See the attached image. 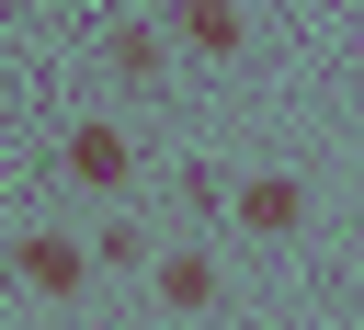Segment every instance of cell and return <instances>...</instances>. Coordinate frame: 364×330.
Masks as SVG:
<instances>
[{
	"mask_svg": "<svg viewBox=\"0 0 364 330\" xmlns=\"http://www.w3.org/2000/svg\"><path fill=\"white\" fill-rule=\"evenodd\" d=\"M57 171H68L80 193H114V182L136 171V148H125V125H68V137H57Z\"/></svg>",
	"mask_w": 364,
	"mask_h": 330,
	"instance_id": "obj_1",
	"label": "cell"
},
{
	"mask_svg": "<svg viewBox=\"0 0 364 330\" xmlns=\"http://www.w3.org/2000/svg\"><path fill=\"white\" fill-rule=\"evenodd\" d=\"M228 216H239L250 239H296V228H307V182L262 171V182H239V193H228Z\"/></svg>",
	"mask_w": 364,
	"mask_h": 330,
	"instance_id": "obj_2",
	"label": "cell"
},
{
	"mask_svg": "<svg viewBox=\"0 0 364 330\" xmlns=\"http://www.w3.org/2000/svg\"><path fill=\"white\" fill-rule=\"evenodd\" d=\"M11 273H23L34 296H80V284H91V250H80V239H57V228H34V239L11 250Z\"/></svg>",
	"mask_w": 364,
	"mask_h": 330,
	"instance_id": "obj_3",
	"label": "cell"
},
{
	"mask_svg": "<svg viewBox=\"0 0 364 330\" xmlns=\"http://www.w3.org/2000/svg\"><path fill=\"white\" fill-rule=\"evenodd\" d=\"M171 34L205 46V57H239V46H250V11H239V0H171Z\"/></svg>",
	"mask_w": 364,
	"mask_h": 330,
	"instance_id": "obj_4",
	"label": "cell"
},
{
	"mask_svg": "<svg viewBox=\"0 0 364 330\" xmlns=\"http://www.w3.org/2000/svg\"><path fill=\"white\" fill-rule=\"evenodd\" d=\"M205 296H216V262L171 250V262H159V307H205Z\"/></svg>",
	"mask_w": 364,
	"mask_h": 330,
	"instance_id": "obj_5",
	"label": "cell"
}]
</instances>
